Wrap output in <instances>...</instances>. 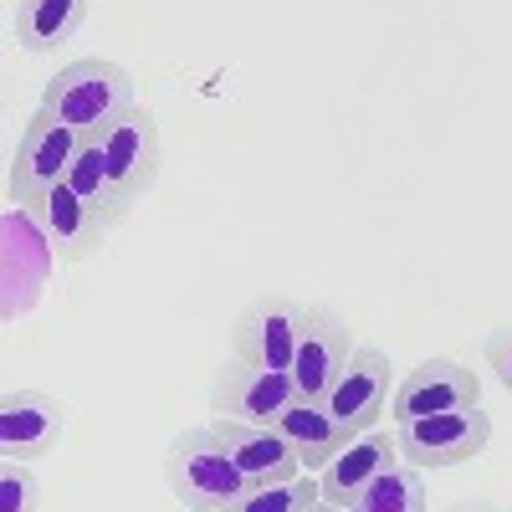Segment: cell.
I'll use <instances>...</instances> for the list:
<instances>
[{"label": "cell", "instance_id": "ba28073f", "mask_svg": "<svg viewBox=\"0 0 512 512\" xmlns=\"http://www.w3.org/2000/svg\"><path fill=\"white\" fill-rule=\"evenodd\" d=\"M103 154H108V175H113L118 200L134 210L159 180V118H154V108L134 103L113 128H103Z\"/></svg>", "mask_w": 512, "mask_h": 512}, {"label": "cell", "instance_id": "5bb4252c", "mask_svg": "<svg viewBox=\"0 0 512 512\" xmlns=\"http://www.w3.org/2000/svg\"><path fill=\"white\" fill-rule=\"evenodd\" d=\"M390 461H400V441L395 431H379V425H369L364 436H354L344 451H338L323 472H318V487H323V507L333 512H349L354 497L369 487L374 472H384Z\"/></svg>", "mask_w": 512, "mask_h": 512}, {"label": "cell", "instance_id": "5b68a950", "mask_svg": "<svg viewBox=\"0 0 512 512\" xmlns=\"http://www.w3.org/2000/svg\"><path fill=\"white\" fill-rule=\"evenodd\" d=\"M297 328H303V303L287 292H256L231 323V354L262 369H292Z\"/></svg>", "mask_w": 512, "mask_h": 512}, {"label": "cell", "instance_id": "52a82bcc", "mask_svg": "<svg viewBox=\"0 0 512 512\" xmlns=\"http://www.w3.org/2000/svg\"><path fill=\"white\" fill-rule=\"evenodd\" d=\"M354 328L338 318L328 303H303V328H297V349H292V379L297 395L323 400L328 384L344 374V364L354 359Z\"/></svg>", "mask_w": 512, "mask_h": 512}, {"label": "cell", "instance_id": "7c38bea8", "mask_svg": "<svg viewBox=\"0 0 512 512\" xmlns=\"http://www.w3.org/2000/svg\"><path fill=\"white\" fill-rule=\"evenodd\" d=\"M297 395L292 369H262L246 359H226L210 379V410L236 415V420H277V410Z\"/></svg>", "mask_w": 512, "mask_h": 512}, {"label": "cell", "instance_id": "6da1fadb", "mask_svg": "<svg viewBox=\"0 0 512 512\" xmlns=\"http://www.w3.org/2000/svg\"><path fill=\"white\" fill-rule=\"evenodd\" d=\"M164 487L180 507L195 512H231L236 497L251 487L226 441L216 436V425H190L169 441L164 451Z\"/></svg>", "mask_w": 512, "mask_h": 512}, {"label": "cell", "instance_id": "ac0fdd59", "mask_svg": "<svg viewBox=\"0 0 512 512\" xmlns=\"http://www.w3.org/2000/svg\"><path fill=\"white\" fill-rule=\"evenodd\" d=\"M425 507H431V492H425V472L400 456V461L384 466V472L369 477V487L354 497L349 512H425Z\"/></svg>", "mask_w": 512, "mask_h": 512}, {"label": "cell", "instance_id": "9c48e42d", "mask_svg": "<svg viewBox=\"0 0 512 512\" xmlns=\"http://www.w3.org/2000/svg\"><path fill=\"white\" fill-rule=\"evenodd\" d=\"M31 221H36L41 241L52 246V256H57V262H67V267L72 262H93V256L103 251V241H108V221L67 180L52 185L47 195L31 205Z\"/></svg>", "mask_w": 512, "mask_h": 512}, {"label": "cell", "instance_id": "7a4b0ae2", "mask_svg": "<svg viewBox=\"0 0 512 512\" xmlns=\"http://www.w3.org/2000/svg\"><path fill=\"white\" fill-rule=\"evenodd\" d=\"M36 108H47L52 118H62L72 128H113L134 108V72L108 57H77L47 77Z\"/></svg>", "mask_w": 512, "mask_h": 512}, {"label": "cell", "instance_id": "44dd1931", "mask_svg": "<svg viewBox=\"0 0 512 512\" xmlns=\"http://www.w3.org/2000/svg\"><path fill=\"white\" fill-rule=\"evenodd\" d=\"M482 354H487V369L497 374V384L512 395V323H502V328L487 333V349Z\"/></svg>", "mask_w": 512, "mask_h": 512}, {"label": "cell", "instance_id": "e0dca14e", "mask_svg": "<svg viewBox=\"0 0 512 512\" xmlns=\"http://www.w3.org/2000/svg\"><path fill=\"white\" fill-rule=\"evenodd\" d=\"M67 185L108 221V231H118L128 216H134V210L118 200V190H113L108 154H103V128H82V149H77V159H72V169H67Z\"/></svg>", "mask_w": 512, "mask_h": 512}, {"label": "cell", "instance_id": "4fadbf2b", "mask_svg": "<svg viewBox=\"0 0 512 512\" xmlns=\"http://www.w3.org/2000/svg\"><path fill=\"white\" fill-rule=\"evenodd\" d=\"M216 436L226 441V451L236 456V466L246 472L251 487L267 482H287L303 472V456L292 451V441L277 431L272 420H236V415H216Z\"/></svg>", "mask_w": 512, "mask_h": 512}, {"label": "cell", "instance_id": "8fae6325", "mask_svg": "<svg viewBox=\"0 0 512 512\" xmlns=\"http://www.w3.org/2000/svg\"><path fill=\"white\" fill-rule=\"evenodd\" d=\"M461 405H482L477 369H466L461 359H425V364H415V369L400 374L395 395H390V420L461 410Z\"/></svg>", "mask_w": 512, "mask_h": 512}, {"label": "cell", "instance_id": "3957f363", "mask_svg": "<svg viewBox=\"0 0 512 512\" xmlns=\"http://www.w3.org/2000/svg\"><path fill=\"white\" fill-rule=\"evenodd\" d=\"M77 149H82V128L52 118L47 108H36L21 128L16 149H11V164H6V200L31 210L52 185L67 180Z\"/></svg>", "mask_w": 512, "mask_h": 512}, {"label": "cell", "instance_id": "d6986e66", "mask_svg": "<svg viewBox=\"0 0 512 512\" xmlns=\"http://www.w3.org/2000/svg\"><path fill=\"white\" fill-rule=\"evenodd\" d=\"M313 507H323L318 472H297V477H287V482L246 487L231 512H313Z\"/></svg>", "mask_w": 512, "mask_h": 512}, {"label": "cell", "instance_id": "ffe728a7", "mask_svg": "<svg viewBox=\"0 0 512 512\" xmlns=\"http://www.w3.org/2000/svg\"><path fill=\"white\" fill-rule=\"evenodd\" d=\"M0 507L6 512L41 507V482L26 472V461H16V456H6V466H0Z\"/></svg>", "mask_w": 512, "mask_h": 512}, {"label": "cell", "instance_id": "277c9868", "mask_svg": "<svg viewBox=\"0 0 512 512\" xmlns=\"http://www.w3.org/2000/svg\"><path fill=\"white\" fill-rule=\"evenodd\" d=\"M395 441L400 456L420 472H441V466L477 461L492 441V420L482 405H461V410H436V415H410L395 420Z\"/></svg>", "mask_w": 512, "mask_h": 512}, {"label": "cell", "instance_id": "8992f818", "mask_svg": "<svg viewBox=\"0 0 512 512\" xmlns=\"http://www.w3.org/2000/svg\"><path fill=\"white\" fill-rule=\"evenodd\" d=\"M395 384H400L395 359L384 354V349H374V344H359V349H354V359L344 364V374H338V379L328 384L323 405L338 415V425H349L354 436H364L369 425H379V415L390 410Z\"/></svg>", "mask_w": 512, "mask_h": 512}, {"label": "cell", "instance_id": "9a60e30c", "mask_svg": "<svg viewBox=\"0 0 512 512\" xmlns=\"http://www.w3.org/2000/svg\"><path fill=\"white\" fill-rule=\"evenodd\" d=\"M272 425L292 441V451L303 456V472H323V466L354 441L349 425H338V415H333L323 400H313V395H292V400L277 410Z\"/></svg>", "mask_w": 512, "mask_h": 512}, {"label": "cell", "instance_id": "30bf717a", "mask_svg": "<svg viewBox=\"0 0 512 512\" xmlns=\"http://www.w3.org/2000/svg\"><path fill=\"white\" fill-rule=\"evenodd\" d=\"M67 400L47 395V390H6L0 400V451L16 461H41L62 446L67 431Z\"/></svg>", "mask_w": 512, "mask_h": 512}, {"label": "cell", "instance_id": "2e32d148", "mask_svg": "<svg viewBox=\"0 0 512 512\" xmlns=\"http://www.w3.org/2000/svg\"><path fill=\"white\" fill-rule=\"evenodd\" d=\"M88 21V0H16L11 6V41L31 57L57 52Z\"/></svg>", "mask_w": 512, "mask_h": 512}]
</instances>
